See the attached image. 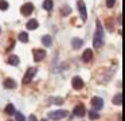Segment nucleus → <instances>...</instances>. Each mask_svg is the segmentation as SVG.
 <instances>
[{"mask_svg":"<svg viewBox=\"0 0 125 121\" xmlns=\"http://www.w3.org/2000/svg\"><path fill=\"white\" fill-rule=\"evenodd\" d=\"M95 26H97V28H95L94 36H93V47L100 48L101 46L104 44V27H102V24H101L100 20H97Z\"/></svg>","mask_w":125,"mask_h":121,"instance_id":"f257e3e1","label":"nucleus"},{"mask_svg":"<svg viewBox=\"0 0 125 121\" xmlns=\"http://www.w3.org/2000/svg\"><path fill=\"white\" fill-rule=\"evenodd\" d=\"M67 116V112L66 110H54V112H50L49 113V117L51 120H62Z\"/></svg>","mask_w":125,"mask_h":121,"instance_id":"f03ea898","label":"nucleus"},{"mask_svg":"<svg viewBox=\"0 0 125 121\" xmlns=\"http://www.w3.org/2000/svg\"><path fill=\"white\" fill-rule=\"evenodd\" d=\"M32 11H34V4L32 3H26V4H23L22 8H20V12H22V15H24V16L31 15Z\"/></svg>","mask_w":125,"mask_h":121,"instance_id":"7ed1b4c3","label":"nucleus"},{"mask_svg":"<svg viewBox=\"0 0 125 121\" xmlns=\"http://www.w3.org/2000/svg\"><path fill=\"white\" fill-rule=\"evenodd\" d=\"M36 74V69L35 67H30V69L27 70V73L24 74V77H23V83H28L31 82V79L34 78V75Z\"/></svg>","mask_w":125,"mask_h":121,"instance_id":"20e7f679","label":"nucleus"},{"mask_svg":"<svg viewBox=\"0 0 125 121\" xmlns=\"http://www.w3.org/2000/svg\"><path fill=\"white\" fill-rule=\"evenodd\" d=\"M77 5H78V10H79V13H81L82 20L85 22L87 18V13H86V5H85L83 0H78V1H77Z\"/></svg>","mask_w":125,"mask_h":121,"instance_id":"39448f33","label":"nucleus"},{"mask_svg":"<svg viewBox=\"0 0 125 121\" xmlns=\"http://www.w3.org/2000/svg\"><path fill=\"white\" fill-rule=\"evenodd\" d=\"M92 105L95 110H101L104 108V99L101 97H93L92 98Z\"/></svg>","mask_w":125,"mask_h":121,"instance_id":"423d86ee","label":"nucleus"},{"mask_svg":"<svg viewBox=\"0 0 125 121\" xmlns=\"http://www.w3.org/2000/svg\"><path fill=\"white\" fill-rule=\"evenodd\" d=\"M71 83H73V88L75 89V90H79V89L83 88V81H82L81 77H74L73 81H71Z\"/></svg>","mask_w":125,"mask_h":121,"instance_id":"0eeeda50","label":"nucleus"},{"mask_svg":"<svg viewBox=\"0 0 125 121\" xmlns=\"http://www.w3.org/2000/svg\"><path fill=\"white\" fill-rule=\"evenodd\" d=\"M46 56V51L44 50H34V61L35 62H39V61H42V59Z\"/></svg>","mask_w":125,"mask_h":121,"instance_id":"6e6552de","label":"nucleus"},{"mask_svg":"<svg viewBox=\"0 0 125 121\" xmlns=\"http://www.w3.org/2000/svg\"><path fill=\"white\" fill-rule=\"evenodd\" d=\"M85 113H86V109H85V106L82 104L77 105V106L74 108V114H75L77 117H82V116H85Z\"/></svg>","mask_w":125,"mask_h":121,"instance_id":"1a4fd4ad","label":"nucleus"},{"mask_svg":"<svg viewBox=\"0 0 125 121\" xmlns=\"http://www.w3.org/2000/svg\"><path fill=\"white\" fill-rule=\"evenodd\" d=\"M92 59H93V50H90V48L85 50L83 54H82V61L83 62H90Z\"/></svg>","mask_w":125,"mask_h":121,"instance_id":"9d476101","label":"nucleus"},{"mask_svg":"<svg viewBox=\"0 0 125 121\" xmlns=\"http://www.w3.org/2000/svg\"><path fill=\"white\" fill-rule=\"evenodd\" d=\"M82 44H83V40L79 39V38H73V39H71V46H73V48H75V50L81 48Z\"/></svg>","mask_w":125,"mask_h":121,"instance_id":"9b49d317","label":"nucleus"},{"mask_svg":"<svg viewBox=\"0 0 125 121\" xmlns=\"http://www.w3.org/2000/svg\"><path fill=\"white\" fill-rule=\"evenodd\" d=\"M39 26L38 20H35V19H31V20L27 22V24H26V27H27L28 30H36Z\"/></svg>","mask_w":125,"mask_h":121,"instance_id":"f8f14e48","label":"nucleus"},{"mask_svg":"<svg viewBox=\"0 0 125 121\" xmlns=\"http://www.w3.org/2000/svg\"><path fill=\"white\" fill-rule=\"evenodd\" d=\"M4 88L6 89H14V88H16V83L14 82V79L7 78V79H4Z\"/></svg>","mask_w":125,"mask_h":121,"instance_id":"ddd939ff","label":"nucleus"},{"mask_svg":"<svg viewBox=\"0 0 125 121\" xmlns=\"http://www.w3.org/2000/svg\"><path fill=\"white\" fill-rule=\"evenodd\" d=\"M42 43H43L44 46H47V47H50V46L52 44V39L50 35H44L43 38H42Z\"/></svg>","mask_w":125,"mask_h":121,"instance_id":"4468645a","label":"nucleus"},{"mask_svg":"<svg viewBox=\"0 0 125 121\" xmlns=\"http://www.w3.org/2000/svg\"><path fill=\"white\" fill-rule=\"evenodd\" d=\"M19 56H16V55H11L8 58V63L10 65H12V66H18L19 65Z\"/></svg>","mask_w":125,"mask_h":121,"instance_id":"2eb2a0df","label":"nucleus"},{"mask_svg":"<svg viewBox=\"0 0 125 121\" xmlns=\"http://www.w3.org/2000/svg\"><path fill=\"white\" fill-rule=\"evenodd\" d=\"M113 104L114 105H121L122 104V94L121 93H117L116 96L113 97Z\"/></svg>","mask_w":125,"mask_h":121,"instance_id":"dca6fc26","label":"nucleus"},{"mask_svg":"<svg viewBox=\"0 0 125 121\" xmlns=\"http://www.w3.org/2000/svg\"><path fill=\"white\" fill-rule=\"evenodd\" d=\"M52 5H54L52 0H44V1H43V8L46 11H51L52 10Z\"/></svg>","mask_w":125,"mask_h":121,"instance_id":"f3484780","label":"nucleus"},{"mask_svg":"<svg viewBox=\"0 0 125 121\" xmlns=\"http://www.w3.org/2000/svg\"><path fill=\"white\" fill-rule=\"evenodd\" d=\"M4 110H6V113H7V114H10V116L16 113V112H15V108H14V105H12V104H7V106H6V109H4Z\"/></svg>","mask_w":125,"mask_h":121,"instance_id":"a211bd4d","label":"nucleus"},{"mask_svg":"<svg viewBox=\"0 0 125 121\" xmlns=\"http://www.w3.org/2000/svg\"><path fill=\"white\" fill-rule=\"evenodd\" d=\"M19 40H20V42H23V43L28 42V34H27V32H20V34H19Z\"/></svg>","mask_w":125,"mask_h":121,"instance_id":"6ab92c4d","label":"nucleus"},{"mask_svg":"<svg viewBox=\"0 0 125 121\" xmlns=\"http://www.w3.org/2000/svg\"><path fill=\"white\" fill-rule=\"evenodd\" d=\"M89 117H90V120H98V118H100V114H98L95 110H90V112H89Z\"/></svg>","mask_w":125,"mask_h":121,"instance_id":"aec40b11","label":"nucleus"},{"mask_svg":"<svg viewBox=\"0 0 125 121\" xmlns=\"http://www.w3.org/2000/svg\"><path fill=\"white\" fill-rule=\"evenodd\" d=\"M7 8H8V1H6V0H0V10L6 11Z\"/></svg>","mask_w":125,"mask_h":121,"instance_id":"412c9836","label":"nucleus"},{"mask_svg":"<svg viewBox=\"0 0 125 121\" xmlns=\"http://www.w3.org/2000/svg\"><path fill=\"white\" fill-rule=\"evenodd\" d=\"M15 116H16V121H26V118H24V116L22 114V113H15Z\"/></svg>","mask_w":125,"mask_h":121,"instance_id":"4be33fe9","label":"nucleus"},{"mask_svg":"<svg viewBox=\"0 0 125 121\" xmlns=\"http://www.w3.org/2000/svg\"><path fill=\"white\" fill-rule=\"evenodd\" d=\"M114 4H116V0H106V7L112 8L114 7Z\"/></svg>","mask_w":125,"mask_h":121,"instance_id":"5701e85b","label":"nucleus"},{"mask_svg":"<svg viewBox=\"0 0 125 121\" xmlns=\"http://www.w3.org/2000/svg\"><path fill=\"white\" fill-rule=\"evenodd\" d=\"M51 101L55 102V105H59V104L63 102V98H51Z\"/></svg>","mask_w":125,"mask_h":121,"instance_id":"b1692460","label":"nucleus"},{"mask_svg":"<svg viewBox=\"0 0 125 121\" xmlns=\"http://www.w3.org/2000/svg\"><path fill=\"white\" fill-rule=\"evenodd\" d=\"M69 12H70V8H69V7H65V8H63V15H67Z\"/></svg>","mask_w":125,"mask_h":121,"instance_id":"393cba45","label":"nucleus"},{"mask_svg":"<svg viewBox=\"0 0 125 121\" xmlns=\"http://www.w3.org/2000/svg\"><path fill=\"white\" fill-rule=\"evenodd\" d=\"M28 121H38V120H36V117L34 114H31L30 117H28Z\"/></svg>","mask_w":125,"mask_h":121,"instance_id":"a878e982","label":"nucleus"},{"mask_svg":"<svg viewBox=\"0 0 125 121\" xmlns=\"http://www.w3.org/2000/svg\"><path fill=\"white\" fill-rule=\"evenodd\" d=\"M41 121H47V120H41Z\"/></svg>","mask_w":125,"mask_h":121,"instance_id":"bb28decb","label":"nucleus"},{"mask_svg":"<svg viewBox=\"0 0 125 121\" xmlns=\"http://www.w3.org/2000/svg\"><path fill=\"white\" fill-rule=\"evenodd\" d=\"M8 121H12V120H8Z\"/></svg>","mask_w":125,"mask_h":121,"instance_id":"cd10ccee","label":"nucleus"}]
</instances>
